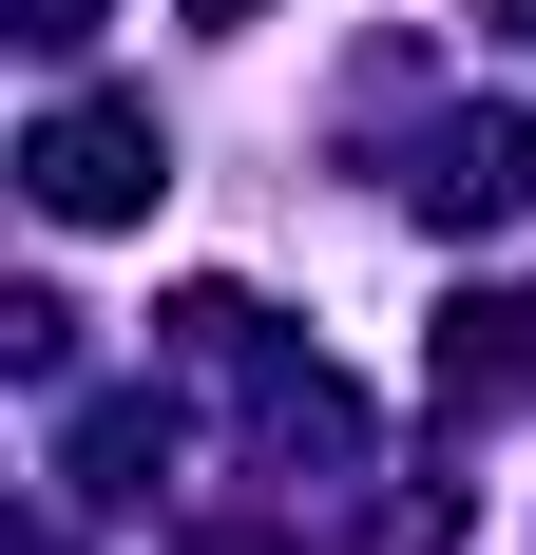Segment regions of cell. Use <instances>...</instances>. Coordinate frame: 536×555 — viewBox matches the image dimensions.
Listing matches in <instances>:
<instances>
[{"label":"cell","instance_id":"6da1fadb","mask_svg":"<svg viewBox=\"0 0 536 555\" xmlns=\"http://www.w3.org/2000/svg\"><path fill=\"white\" fill-rule=\"evenodd\" d=\"M39 211H58V230H115V211H154V115H115V96L39 115Z\"/></svg>","mask_w":536,"mask_h":555},{"label":"cell","instance_id":"7a4b0ae2","mask_svg":"<svg viewBox=\"0 0 536 555\" xmlns=\"http://www.w3.org/2000/svg\"><path fill=\"white\" fill-rule=\"evenodd\" d=\"M77 20H97V0H39V39H77Z\"/></svg>","mask_w":536,"mask_h":555},{"label":"cell","instance_id":"3957f363","mask_svg":"<svg viewBox=\"0 0 536 555\" xmlns=\"http://www.w3.org/2000/svg\"><path fill=\"white\" fill-rule=\"evenodd\" d=\"M192 20H250V0H192Z\"/></svg>","mask_w":536,"mask_h":555}]
</instances>
